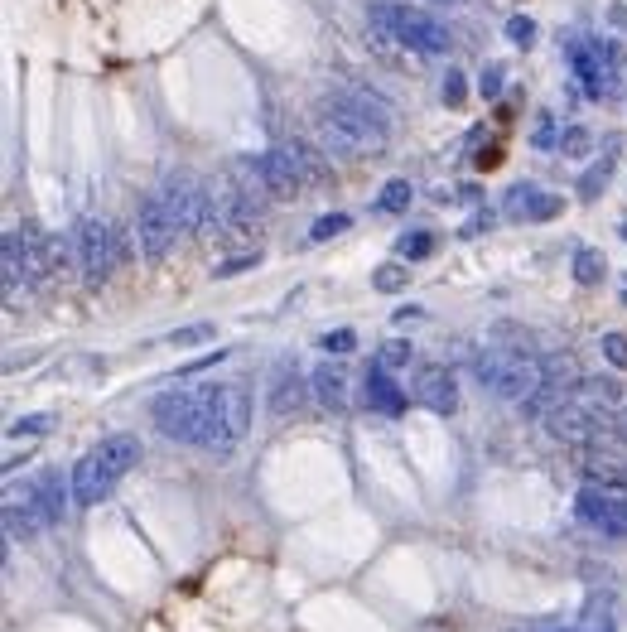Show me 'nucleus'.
Segmentation results:
<instances>
[{
  "label": "nucleus",
  "instance_id": "1",
  "mask_svg": "<svg viewBox=\"0 0 627 632\" xmlns=\"http://www.w3.org/2000/svg\"><path fill=\"white\" fill-rule=\"evenodd\" d=\"M314 131H319V145L328 150V160H372L391 140V107L377 92L338 87V92L319 97Z\"/></svg>",
  "mask_w": 627,
  "mask_h": 632
},
{
  "label": "nucleus",
  "instance_id": "2",
  "mask_svg": "<svg viewBox=\"0 0 627 632\" xmlns=\"http://www.w3.org/2000/svg\"><path fill=\"white\" fill-rule=\"evenodd\" d=\"M136 464H140L136 435H111V440L92 444L78 464H73V473H68V483H73V507H97Z\"/></svg>",
  "mask_w": 627,
  "mask_h": 632
},
{
  "label": "nucleus",
  "instance_id": "3",
  "mask_svg": "<svg viewBox=\"0 0 627 632\" xmlns=\"http://www.w3.org/2000/svg\"><path fill=\"white\" fill-rule=\"evenodd\" d=\"M473 377L488 386L492 396L521 406L546 377V358L526 353V348H483V353H473Z\"/></svg>",
  "mask_w": 627,
  "mask_h": 632
},
{
  "label": "nucleus",
  "instance_id": "4",
  "mask_svg": "<svg viewBox=\"0 0 627 632\" xmlns=\"http://www.w3.org/2000/svg\"><path fill=\"white\" fill-rule=\"evenodd\" d=\"M372 29L382 34L386 44H401V49H415V54H449L454 49V34L439 25L435 15H425L420 5H396V0H382L372 5Z\"/></svg>",
  "mask_w": 627,
  "mask_h": 632
},
{
  "label": "nucleus",
  "instance_id": "5",
  "mask_svg": "<svg viewBox=\"0 0 627 632\" xmlns=\"http://www.w3.org/2000/svg\"><path fill=\"white\" fill-rule=\"evenodd\" d=\"M208 401H213V382H203V386H179V391H164L160 401L150 406V415H155V430H160L164 440L203 444V425H208Z\"/></svg>",
  "mask_w": 627,
  "mask_h": 632
},
{
  "label": "nucleus",
  "instance_id": "6",
  "mask_svg": "<svg viewBox=\"0 0 627 632\" xmlns=\"http://www.w3.org/2000/svg\"><path fill=\"white\" fill-rule=\"evenodd\" d=\"M251 430V396L242 382H213V401H208V425H203V449L213 454H232Z\"/></svg>",
  "mask_w": 627,
  "mask_h": 632
},
{
  "label": "nucleus",
  "instance_id": "7",
  "mask_svg": "<svg viewBox=\"0 0 627 632\" xmlns=\"http://www.w3.org/2000/svg\"><path fill=\"white\" fill-rule=\"evenodd\" d=\"M570 63H574V78L584 83L589 97H618V83H623V54H618V44L579 39V44H570Z\"/></svg>",
  "mask_w": 627,
  "mask_h": 632
},
{
  "label": "nucleus",
  "instance_id": "8",
  "mask_svg": "<svg viewBox=\"0 0 627 632\" xmlns=\"http://www.w3.org/2000/svg\"><path fill=\"white\" fill-rule=\"evenodd\" d=\"M160 198H164V208H169V218H174V227H179V237H193V232L208 227L213 184H203L198 174H169Z\"/></svg>",
  "mask_w": 627,
  "mask_h": 632
},
{
  "label": "nucleus",
  "instance_id": "9",
  "mask_svg": "<svg viewBox=\"0 0 627 632\" xmlns=\"http://www.w3.org/2000/svg\"><path fill=\"white\" fill-rule=\"evenodd\" d=\"M78 266L87 275V285H102L121 266V237L107 218H82L78 227Z\"/></svg>",
  "mask_w": 627,
  "mask_h": 632
},
{
  "label": "nucleus",
  "instance_id": "10",
  "mask_svg": "<svg viewBox=\"0 0 627 632\" xmlns=\"http://www.w3.org/2000/svg\"><path fill=\"white\" fill-rule=\"evenodd\" d=\"M574 517L589 531H599L603 541H627V497L613 493V488L584 483L579 497H574Z\"/></svg>",
  "mask_w": 627,
  "mask_h": 632
},
{
  "label": "nucleus",
  "instance_id": "11",
  "mask_svg": "<svg viewBox=\"0 0 627 632\" xmlns=\"http://www.w3.org/2000/svg\"><path fill=\"white\" fill-rule=\"evenodd\" d=\"M246 169L256 174V184H261L266 198H275V203H290V198L304 189V174H300V165H295L290 150H261V155L246 160Z\"/></svg>",
  "mask_w": 627,
  "mask_h": 632
},
{
  "label": "nucleus",
  "instance_id": "12",
  "mask_svg": "<svg viewBox=\"0 0 627 632\" xmlns=\"http://www.w3.org/2000/svg\"><path fill=\"white\" fill-rule=\"evenodd\" d=\"M174 237H179V227H174V218H169V208H164L160 193H150L145 203H140L136 213V247L145 261H164L169 256V247H174Z\"/></svg>",
  "mask_w": 627,
  "mask_h": 632
},
{
  "label": "nucleus",
  "instance_id": "13",
  "mask_svg": "<svg viewBox=\"0 0 627 632\" xmlns=\"http://www.w3.org/2000/svg\"><path fill=\"white\" fill-rule=\"evenodd\" d=\"M546 430H550V440L570 444V449H584L594 435L608 430V415L589 411V406H579V401H565V406H555V411L546 415Z\"/></svg>",
  "mask_w": 627,
  "mask_h": 632
},
{
  "label": "nucleus",
  "instance_id": "14",
  "mask_svg": "<svg viewBox=\"0 0 627 632\" xmlns=\"http://www.w3.org/2000/svg\"><path fill=\"white\" fill-rule=\"evenodd\" d=\"M574 386H579L574 362L570 358H546V377H541V386L521 401V411H526V415H550L555 406H565V401H570Z\"/></svg>",
  "mask_w": 627,
  "mask_h": 632
},
{
  "label": "nucleus",
  "instance_id": "15",
  "mask_svg": "<svg viewBox=\"0 0 627 632\" xmlns=\"http://www.w3.org/2000/svg\"><path fill=\"white\" fill-rule=\"evenodd\" d=\"M49 526V517H44V507H39V488L34 483H10L5 488V536L10 541H29V536H39Z\"/></svg>",
  "mask_w": 627,
  "mask_h": 632
},
{
  "label": "nucleus",
  "instance_id": "16",
  "mask_svg": "<svg viewBox=\"0 0 627 632\" xmlns=\"http://www.w3.org/2000/svg\"><path fill=\"white\" fill-rule=\"evenodd\" d=\"M415 401L435 415H454L459 411V377H454L444 362L420 367V377H415Z\"/></svg>",
  "mask_w": 627,
  "mask_h": 632
},
{
  "label": "nucleus",
  "instance_id": "17",
  "mask_svg": "<svg viewBox=\"0 0 627 632\" xmlns=\"http://www.w3.org/2000/svg\"><path fill=\"white\" fill-rule=\"evenodd\" d=\"M560 208H565V198L536 189V184H512L507 198H502V213H507L512 222H550Z\"/></svg>",
  "mask_w": 627,
  "mask_h": 632
},
{
  "label": "nucleus",
  "instance_id": "18",
  "mask_svg": "<svg viewBox=\"0 0 627 632\" xmlns=\"http://www.w3.org/2000/svg\"><path fill=\"white\" fill-rule=\"evenodd\" d=\"M304 391H309V382L300 377V367L285 358V362H275V377H271V396H266V406H271V415H295L304 406Z\"/></svg>",
  "mask_w": 627,
  "mask_h": 632
},
{
  "label": "nucleus",
  "instance_id": "19",
  "mask_svg": "<svg viewBox=\"0 0 627 632\" xmlns=\"http://www.w3.org/2000/svg\"><path fill=\"white\" fill-rule=\"evenodd\" d=\"M362 401H367V411H382V415H401L406 411V391L396 386V377L386 372L382 362H372L367 367V377H362Z\"/></svg>",
  "mask_w": 627,
  "mask_h": 632
},
{
  "label": "nucleus",
  "instance_id": "20",
  "mask_svg": "<svg viewBox=\"0 0 627 632\" xmlns=\"http://www.w3.org/2000/svg\"><path fill=\"white\" fill-rule=\"evenodd\" d=\"M579 468H584L589 483L613 488V493H627V459H618V454H608V449H584V454H579Z\"/></svg>",
  "mask_w": 627,
  "mask_h": 632
},
{
  "label": "nucleus",
  "instance_id": "21",
  "mask_svg": "<svg viewBox=\"0 0 627 632\" xmlns=\"http://www.w3.org/2000/svg\"><path fill=\"white\" fill-rule=\"evenodd\" d=\"M309 391H314V401L324 411H343L348 406V372L338 362H319L314 377H309Z\"/></svg>",
  "mask_w": 627,
  "mask_h": 632
},
{
  "label": "nucleus",
  "instance_id": "22",
  "mask_svg": "<svg viewBox=\"0 0 627 632\" xmlns=\"http://www.w3.org/2000/svg\"><path fill=\"white\" fill-rule=\"evenodd\" d=\"M570 401H579V406H589V411H599V415H613L623 406V382H613V377H579Z\"/></svg>",
  "mask_w": 627,
  "mask_h": 632
},
{
  "label": "nucleus",
  "instance_id": "23",
  "mask_svg": "<svg viewBox=\"0 0 627 632\" xmlns=\"http://www.w3.org/2000/svg\"><path fill=\"white\" fill-rule=\"evenodd\" d=\"M20 285H34L25 266V242H20V232H5V295L15 300Z\"/></svg>",
  "mask_w": 627,
  "mask_h": 632
},
{
  "label": "nucleus",
  "instance_id": "24",
  "mask_svg": "<svg viewBox=\"0 0 627 632\" xmlns=\"http://www.w3.org/2000/svg\"><path fill=\"white\" fill-rule=\"evenodd\" d=\"M574 632H613V594H594Z\"/></svg>",
  "mask_w": 627,
  "mask_h": 632
},
{
  "label": "nucleus",
  "instance_id": "25",
  "mask_svg": "<svg viewBox=\"0 0 627 632\" xmlns=\"http://www.w3.org/2000/svg\"><path fill=\"white\" fill-rule=\"evenodd\" d=\"M290 155H295V165H300V174H304V184H324L328 179V150H309L304 140H295L290 145Z\"/></svg>",
  "mask_w": 627,
  "mask_h": 632
},
{
  "label": "nucleus",
  "instance_id": "26",
  "mask_svg": "<svg viewBox=\"0 0 627 632\" xmlns=\"http://www.w3.org/2000/svg\"><path fill=\"white\" fill-rule=\"evenodd\" d=\"M410 198H415V189H410V179H386L382 193H377V213H406L410 208Z\"/></svg>",
  "mask_w": 627,
  "mask_h": 632
},
{
  "label": "nucleus",
  "instance_id": "27",
  "mask_svg": "<svg viewBox=\"0 0 627 632\" xmlns=\"http://www.w3.org/2000/svg\"><path fill=\"white\" fill-rule=\"evenodd\" d=\"M603 275H608L603 251H594V247H579V251H574V280H579V285H599Z\"/></svg>",
  "mask_w": 627,
  "mask_h": 632
},
{
  "label": "nucleus",
  "instance_id": "28",
  "mask_svg": "<svg viewBox=\"0 0 627 632\" xmlns=\"http://www.w3.org/2000/svg\"><path fill=\"white\" fill-rule=\"evenodd\" d=\"M406 285H410V271L401 261H386V266L372 271V290H382V295H396V290H406Z\"/></svg>",
  "mask_w": 627,
  "mask_h": 632
},
{
  "label": "nucleus",
  "instance_id": "29",
  "mask_svg": "<svg viewBox=\"0 0 627 632\" xmlns=\"http://www.w3.org/2000/svg\"><path fill=\"white\" fill-rule=\"evenodd\" d=\"M54 430V415H20V420H10V440H39V435H49Z\"/></svg>",
  "mask_w": 627,
  "mask_h": 632
},
{
  "label": "nucleus",
  "instance_id": "30",
  "mask_svg": "<svg viewBox=\"0 0 627 632\" xmlns=\"http://www.w3.org/2000/svg\"><path fill=\"white\" fill-rule=\"evenodd\" d=\"M435 251V232H406L401 242H396V256L401 261H425Z\"/></svg>",
  "mask_w": 627,
  "mask_h": 632
},
{
  "label": "nucleus",
  "instance_id": "31",
  "mask_svg": "<svg viewBox=\"0 0 627 632\" xmlns=\"http://www.w3.org/2000/svg\"><path fill=\"white\" fill-rule=\"evenodd\" d=\"M589 150H594V136H589L584 126H570V131L560 136V155H565V160H584Z\"/></svg>",
  "mask_w": 627,
  "mask_h": 632
},
{
  "label": "nucleus",
  "instance_id": "32",
  "mask_svg": "<svg viewBox=\"0 0 627 632\" xmlns=\"http://www.w3.org/2000/svg\"><path fill=\"white\" fill-rule=\"evenodd\" d=\"M348 222H353L348 213H324V218L309 227V242H333L338 232H348Z\"/></svg>",
  "mask_w": 627,
  "mask_h": 632
},
{
  "label": "nucleus",
  "instance_id": "33",
  "mask_svg": "<svg viewBox=\"0 0 627 632\" xmlns=\"http://www.w3.org/2000/svg\"><path fill=\"white\" fill-rule=\"evenodd\" d=\"M608 179H613V160H599V165H594L589 174H584V179H579V198H599Z\"/></svg>",
  "mask_w": 627,
  "mask_h": 632
},
{
  "label": "nucleus",
  "instance_id": "34",
  "mask_svg": "<svg viewBox=\"0 0 627 632\" xmlns=\"http://www.w3.org/2000/svg\"><path fill=\"white\" fill-rule=\"evenodd\" d=\"M256 266H261V251H246V256H227V261H218L213 275H218V280H232V275L256 271Z\"/></svg>",
  "mask_w": 627,
  "mask_h": 632
},
{
  "label": "nucleus",
  "instance_id": "35",
  "mask_svg": "<svg viewBox=\"0 0 627 632\" xmlns=\"http://www.w3.org/2000/svg\"><path fill=\"white\" fill-rule=\"evenodd\" d=\"M319 348H324V353H333V358H343V353H353V348H357V333L353 329H333V333H324V338H319Z\"/></svg>",
  "mask_w": 627,
  "mask_h": 632
},
{
  "label": "nucleus",
  "instance_id": "36",
  "mask_svg": "<svg viewBox=\"0 0 627 632\" xmlns=\"http://www.w3.org/2000/svg\"><path fill=\"white\" fill-rule=\"evenodd\" d=\"M208 338H213V324H189V329L169 333V343H174V348H193V343H208Z\"/></svg>",
  "mask_w": 627,
  "mask_h": 632
},
{
  "label": "nucleus",
  "instance_id": "37",
  "mask_svg": "<svg viewBox=\"0 0 627 632\" xmlns=\"http://www.w3.org/2000/svg\"><path fill=\"white\" fill-rule=\"evenodd\" d=\"M464 83H468V78L459 73V68H449V73H444V87H439V92H444V102H449V107H459V102L468 97Z\"/></svg>",
  "mask_w": 627,
  "mask_h": 632
},
{
  "label": "nucleus",
  "instance_id": "38",
  "mask_svg": "<svg viewBox=\"0 0 627 632\" xmlns=\"http://www.w3.org/2000/svg\"><path fill=\"white\" fill-rule=\"evenodd\" d=\"M502 78H507V68H502V63H488V68H483V78H478V92H483V97H502Z\"/></svg>",
  "mask_w": 627,
  "mask_h": 632
},
{
  "label": "nucleus",
  "instance_id": "39",
  "mask_svg": "<svg viewBox=\"0 0 627 632\" xmlns=\"http://www.w3.org/2000/svg\"><path fill=\"white\" fill-rule=\"evenodd\" d=\"M410 353H415L410 343H401V338H391V343L382 348V367H386V372H396V367H406V362H410Z\"/></svg>",
  "mask_w": 627,
  "mask_h": 632
},
{
  "label": "nucleus",
  "instance_id": "40",
  "mask_svg": "<svg viewBox=\"0 0 627 632\" xmlns=\"http://www.w3.org/2000/svg\"><path fill=\"white\" fill-rule=\"evenodd\" d=\"M603 358L613 367H627V333H603Z\"/></svg>",
  "mask_w": 627,
  "mask_h": 632
},
{
  "label": "nucleus",
  "instance_id": "41",
  "mask_svg": "<svg viewBox=\"0 0 627 632\" xmlns=\"http://www.w3.org/2000/svg\"><path fill=\"white\" fill-rule=\"evenodd\" d=\"M507 39H512V44H521V49H526V44L536 39V25H531L526 15H512V20H507Z\"/></svg>",
  "mask_w": 627,
  "mask_h": 632
},
{
  "label": "nucleus",
  "instance_id": "42",
  "mask_svg": "<svg viewBox=\"0 0 627 632\" xmlns=\"http://www.w3.org/2000/svg\"><path fill=\"white\" fill-rule=\"evenodd\" d=\"M603 435H608V440H618V444H627V401L608 415V430H603Z\"/></svg>",
  "mask_w": 627,
  "mask_h": 632
},
{
  "label": "nucleus",
  "instance_id": "43",
  "mask_svg": "<svg viewBox=\"0 0 627 632\" xmlns=\"http://www.w3.org/2000/svg\"><path fill=\"white\" fill-rule=\"evenodd\" d=\"M488 227H492V213H473V218L464 222V237H483Z\"/></svg>",
  "mask_w": 627,
  "mask_h": 632
},
{
  "label": "nucleus",
  "instance_id": "44",
  "mask_svg": "<svg viewBox=\"0 0 627 632\" xmlns=\"http://www.w3.org/2000/svg\"><path fill=\"white\" fill-rule=\"evenodd\" d=\"M517 632H574L570 623H526V628H517Z\"/></svg>",
  "mask_w": 627,
  "mask_h": 632
},
{
  "label": "nucleus",
  "instance_id": "45",
  "mask_svg": "<svg viewBox=\"0 0 627 632\" xmlns=\"http://www.w3.org/2000/svg\"><path fill=\"white\" fill-rule=\"evenodd\" d=\"M459 198H464V203H478V198H483V189H478V184H464V189H459Z\"/></svg>",
  "mask_w": 627,
  "mask_h": 632
},
{
  "label": "nucleus",
  "instance_id": "46",
  "mask_svg": "<svg viewBox=\"0 0 627 632\" xmlns=\"http://www.w3.org/2000/svg\"><path fill=\"white\" fill-rule=\"evenodd\" d=\"M435 5H454V0H435Z\"/></svg>",
  "mask_w": 627,
  "mask_h": 632
},
{
  "label": "nucleus",
  "instance_id": "47",
  "mask_svg": "<svg viewBox=\"0 0 627 632\" xmlns=\"http://www.w3.org/2000/svg\"><path fill=\"white\" fill-rule=\"evenodd\" d=\"M623 237H627V222H623Z\"/></svg>",
  "mask_w": 627,
  "mask_h": 632
}]
</instances>
